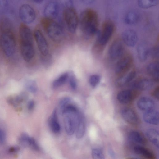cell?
I'll use <instances>...</instances> for the list:
<instances>
[{"label": "cell", "instance_id": "1", "mask_svg": "<svg viewBox=\"0 0 159 159\" xmlns=\"http://www.w3.org/2000/svg\"><path fill=\"white\" fill-rule=\"evenodd\" d=\"M81 29L86 37L93 36L98 31V17L93 10L88 8L81 13L79 19Z\"/></svg>", "mask_w": 159, "mask_h": 159}, {"label": "cell", "instance_id": "2", "mask_svg": "<svg viewBox=\"0 0 159 159\" xmlns=\"http://www.w3.org/2000/svg\"><path fill=\"white\" fill-rule=\"evenodd\" d=\"M41 21L48 36L53 41L59 42L62 40L64 31L60 24L53 19L46 17L42 19Z\"/></svg>", "mask_w": 159, "mask_h": 159}, {"label": "cell", "instance_id": "3", "mask_svg": "<svg viewBox=\"0 0 159 159\" xmlns=\"http://www.w3.org/2000/svg\"><path fill=\"white\" fill-rule=\"evenodd\" d=\"M0 43L2 50L7 57L14 54L16 47V39L12 30L1 32Z\"/></svg>", "mask_w": 159, "mask_h": 159}, {"label": "cell", "instance_id": "4", "mask_svg": "<svg viewBox=\"0 0 159 159\" xmlns=\"http://www.w3.org/2000/svg\"><path fill=\"white\" fill-rule=\"evenodd\" d=\"M20 48L21 56L26 61H30L34 55L33 35L19 36Z\"/></svg>", "mask_w": 159, "mask_h": 159}, {"label": "cell", "instance_id": "5", "mask_svg": "<svg viewBox=\"0 0 159 159\" xmlns=\"http://www.w3.org/2000/svg\"><path fill=\"white\" fill-rule=\"evenodd\" d=\"M115 30L113 22L108 20L103 23L101 30L97 32V43L101 48L108 42L112 36Z\"/></svg>", "mask_w": 159, "mask_h": 159}, {"label": "cell", "instance_id": "6", "mask_svg": "<svg viewBox=\"0 0 159 159\" xmlns=\"http://www.w3.org/2000/svg\"><path fill=\"white\" fill-rule=\"evenodd\" d=\"M63 15L65 21L69 31L74 33L77 28L79 18L75 10L72 7L63 10Z\"/></svg>", "mask_w": 159, "mask_h": 159}, {"label": "cell", "instance_id": "7", "mask_svg": "<svg viewBox=\"0 0 159 159\" xmlns=\"http://www.w3.org/2000/svg\"><path fill=\"white\" fill-rule=\"evenodd\" d=\"M79 113L78 111L63 115L65 116L64 123L65 129L68 135H73L75 131Z\"/></svg>", "mask_w": 159, "mask_h": 159}, {"label": "cell", "instance_id": "8", "mask_svg": "<svg viewBox=\"0 0 159 159\" xmlns=\"http://www.w3.org/2000/svg\"><path fill=\"white\" fill-rule=\"evenodd\" d=\"M117 62L115 67V73L120 76L128 72L131 67L133 60L129 55L122 56Z\"/></svg>", "mask_w": 159, "mask_h": 159}, {"label": "cell", "instance_id": "9", "mask_svg": "<svg viewBox=\"0 0 159 159\" xmlns=\"http://www.w3.org/2000/svg\"><path fill=\"white\" fill-rule=\"evenodd\" d=\"M19 15L21 20L25 24L33 22L36 16L34 9L28 4H24L20 6L19 10Z\"/></svg>", "mask_w": 159, "mask_h": 159}, {"label": "cell", "instance_id": "10", "mask_svg": "<svg viewBox=\"0 0 159 159\" xmlns=\"http://www.w3.org/2000/svg\"><path fill=\"white\" fill-rule=\"evenodd\" d=\"M124 46L121 41L119 39L114 41L111 45L108 50L110 57L113 60L120 58L123 55Z\"/></svg>", "mask_w": 159, "mask_h": 159}, {"label": "cell", "instance_id": "11", "mask_svg": "<svg viewBox=\"0 0 159 159\" xmlns=\"http://www.w3.org/2000/svg\"><path fill=\"white\" fill-rule=\"evenodd\" d=\"M34 36L42 55L45 56L48 55V43L42 32L39 30H35L34 32Z\"/></svg>", "mask_w": 159, "mask_h": 159}, {"label": "cell", "instance_id": "12", "mask_svg": "<svg viewBox=\"0 0 159 159\" xmlns=\"http://www.w3.org/2000/svg\"><path fill=\"white\" fill-rule=\"evenodd\" d=\"M122 39L125 44L129 47L135 46L138 40V37L136 32L131 29L124 31L122 34Z\"/></svg>", "mask_w": 159, "mask_h": 159}, {"label": "cell", "instance_id": "13", "mask_svg": "<svg viewBox=\"0 0 159 159\" xmlns=\"http://www.w3.org/2000/svg\"><path fill=\"white\" fill-rule=\"evenodd\" d=\"M121 115L124 120L129 124L136 125L138 124L139 119L136 113L132 109L125 108L121 111Z\"/></svg>", "mask_w": 159, "mask_h": 159}, {"label": "cell", "instance_id": "14", "mask_svg": "<svg viewBox=\"0 0 159 159\" xmlns=\"http://www.w3.org/2000/svg\"><path fill=\"white\" fill-rule=\"evenodd\" d=\"M154 85L153 81L147 78H141L134 82L132 85L134 89L142 91H146L151 89Z\"/></svg>", "mask_w": 159, "mask_h": 159}, {"label": "cell", "instance_id": "15", "mask_svg": "<svg viewBox=\"0 0 159 159\" xmlns=\"http://www.w3.org/2000/svg\"><path fill=\"white\" fill-rule=\"evenodd\" d=\"M137 105L139 109L145 111L154 109L155 106L154 101L146 97L139 98L137 101Z\"/></svg>", "mask_w": 159, "mask_h": 159}, {"label": "cell", "instance_id": "16", "mask_svg": "<svg viewBox=\"0 0 159 159\" xmlns=\"http://www.w3.org/2000/svg\"><path fill=\"white\" fill-rule=\"evenodd\" d=\"M135 95V93L134 90L126 89L120 92L117 94V98L120 103L126 104L132 101Z\"/></svg>", "mask_w": 159, "mask_h": 159}, {"label": "cell", "instance_id": "17", "mask_svg": "<svg viewBox=\"0 0 159 159\" xmlns=\"http://www.w3.org/2000/svg\"><path fill=\"white\" fill-rule=\"evenodd\" d=\"M150 49L148 44L145 42L139 43L137 48L138 57L139 60L142 61H145L149 55Z\"/></svg>", "mask_w": 159, "mask_h": 159}, {"label": "cell", "instance_id": "18", "mask_svg": "<svg viewBox=\"0 0 159 159\" xmlns=\"http://www.w3.org/2000/svg\"><path fill=\"white\" fill-rule=\"evenodd\" d=\"M59 9L56 2H51L46 6L44 10L45 17L53 19L58 15Z\"/></svg>", "mask_w": 159, "mask_h": 159}, {"label": "cell", "instance_id": "19", "mask_svg": "<svg viewBox=\"0 0 159 159\" xmlns=\"http://www.w3.org/2000/svg\"><path fill=\"white\" fill-rule=\"evenodd\" d=\"M159 112L154 109L145 111L143 115V119L146 123L153 125H157L159 122Z\"/></svg>", "mask_w": 159, "mask_h": 159}, {"label": "cell", "instance_id": "20", "mask_svg": "<svg viewBox=\"0 0 159 159\" xmlns=\"http://www.w3.org/2000/svg\"><path fill=\"white\" fill-rule=\"evenodd\" d=\"M135 70H132L120 76L116 81V85L119 87L124 86L130 83L135 77Z\"/></svg>", "mask_w": 159, "mask_h": 159}, {"label": "cell", "instance_id": "21", "mask_svg": "<svg viewBox=\"0 0 159 159\" xmlns=\"http://www.w3.org/2000/svg\"><path fill=\"white\" fill-rule=\"evenodd\" d=\"M85 127L84 118L83 116L79 113L75 131L77 138L80 139L84 136L85 133Z\"/></svg>", "mask_w": 159, "mask_h": 159}, {"label": "cell", "instance_id": "22", "mask_svg": "<svg viewBox=\"0 0 159 159\" xmlns=\"http://www.w3.org/2000/svg\"><path fill=\"white\" fill-rule=\"evenodd\" d=\"M148 75L156 82L159 80V64L158 62H153L149 64L147 67Z\"/></svg>", "mask_w": 159, "mask_h": 159}, {"label": "cell", "instance_id": "23", "mask_svg": "<svg viewBox=\"0 0 159 159\" xmlns=\"http://www.w3.org/2000/svg\"><path fill=\"white\" fill-rule=\"evenodd\" d=\"M134 150L136 154L146 158L154 159L155 158L154 155L152 152L141 145H137L134 146Z\"/></svg>", "mask_w": 159, "mask_h": 159}, {"label": "cell", "instance_id": "24", "mask_svg": "<svg viewBox=\"0 0 159 159\" xmlns=\"http://www.w3.org/2000/svg\"><path fill=\"white\" fill-rule=\"evenodd\" d=\"M128 139L132 143L135 144L144 145L146 143V139L144 136L136 131H132L129 133Z\"/></svg>", "mask_w": 159, "mask_h": 159}, {"label": "cell", "instance_id": "25", "mask_svg": "<svg viewBox=\"0 0 159 159\" xmlns=\"http://www.w3.org/2000/svg\"><path fill=\"white\" fill-rule=\"evenodd\" d=\"M48 123L52 132L56 133L59 132L60 126L58 120L56 110L53 111L48 120Z\"/></svg>", "mask_w": 159, "mask_h": 159}, {"label": "cell", "instance_id": "26", "mask_svg": "<svg viewBox=\"0 0 159 159\" xmlns=\"http://www.w3.org/2000/svg\"><path fill=\"white\" fill-rule=\"evenodd\" d=\"M27 98V94L25 93H22L15 96L11 97L8 98V102L14 107H17Z\"/></svg>", "mask_w": 159, "mask_h": 159}, {"label": "cell", "instance_id": "27", "mask_svg": "<svg viewBox=\"0 0 159 159\" xmlns=\"http://www.w3.org/2000/svg\"><path fill=\"white\" fill-rule=\"evenodd\" d=\"M146 135L150 141L156 147L159 148V134L156 129L151 128L146 133Z\"/></svg>", "mask_w": 159, "mask_h": 159}, {"label": "cell", "instance_id": "28", "mask_svg": "<svg viewBox=\"0 0 159 159\" xmlns=\"http://www.w3.org/2000/svg\"><path fill=\"white\" fill-rule=\"evenodd\" d=\"M139 16L135 11H131L128 12L125 15L124 20L128 25H132L136 23L138 21Z\"/></svg>", "mask_w": 159, "mask_h": 159}, {"label": "cell", "instance_id": "29", "mask_svg": "<svg viewBox=\"0 0 159 159\" xmlns=\"http://www.w3.org/2000/svg\"><path fill=\"white\" fill-rule=\"evenodd\" d=\"M25 147H29L31 149L36 151H39L40 148L35 139L28 134L26 136L24 141Z\"/></svg>", "mask_w": 159, "mask_h": 159}, {"label": "cell", "instance_id": "30", "mask_svg": "<svg viewBox=\"0 0 159 159\" xmlns=\"http://www.w3.org/2000/svg\"><path fill=\"white\" fill-rule=\"evenodd\" d=\"M69 77V74L67 73H65L57 78L53 82L52 86L54 88H57L64 84Z\"/></svg>", "mask_w": 159, "mask_h": 159}, {"label": "cell", "instance_id": "31", "mask_svg": "<svg viewBox=\"0 0 159 159\" xmlns=\"http://www.w3.org/2000/svg\"><path fill=\"white\" fill-rule=\"evenodd\" d=\"M12 23L11 20L7 17L2 18L0 20V31L12 30Z\"/></svg>", "mask_w": 159, "mask_h": 159}, {"label": "cell", "instance_id": "32", "mask_svg": "<svg viewBox=\"0 0 159 159\" xmlns=\"http://www.w3.org/2000/svg\"><path fill=\"white\" fill-rule=\"evenodd\" d=\"M159 0H138L139 6L142 8H147L154 6L158 3Z\"/></svg>", "mask_w": 159, "mask_h": 159}, {"label": "cell", "instance_id": "33", "mask_svg": "<svg viewBox=\"0 0 159 159\" xmlns=\"http://www.w3.org/2000/svg\"><path fill=\"white\" fill-rule=\"evenodd\" d=\"M25 86L29 92L35 93L37 91V86L35 81L33 80H29L25 82Z\"/></svg>", "mask_w": 159, "mask_h": 159}, {"label": "cell", "instance_id": "34", "mask_svg": "<svg viewBox=\"0 0 159 159\" xmlns=\"http://www.w3.org/2000/svg\"><path fill=\"white\" fill-rule=\"evenodd\" d=\"M56 2L59 9L61 8L64 10L73 7V2L72 0H56Z\"/></svg>", "mask_w": 159, "mask_h": 159}, {"label": "cell", "instance_id": "35", "mask_svg": "<svg viewBox=\"0 0 159 159\" xmlns=\"http://www.w3.org/2000/svg\"><path fill=\"white\" fill-rule=\"evenodd\" d=\"M92 156L94 159H104V156L102 150L100 148H95L92 149Z\"/></svg>", "mask_w": 159, "mask_h": 159}, {"label": "cell", "instance_id": "36", "mask_svg": "<svg viewBox=\"0 0 159 159\" xmlns=\"http://www.w3.org/2000/svg\"><path fill=\"white\" fill-rule=\"evenodd\" d=\"M100 79V76L98 75H92L90 76L89 79V84L92 88H94L98 84Z\"/></svg>", "mask_w": 159, "mask_h": 159}, {"label": "cell", "instance_id": "37", "mask_svg": "<svg viewBox=\"0 0 159 159\" xmlns=\"http://www.w3.org/2000/svg\"><path fill=\"white\" fill-rule=\"evenodd\" d=\"M159 47L155 46L151 49H150L149 55L151 57L154 59H157L159 57Z\"/></svg>", "mask_w": 159, "mask_h": 159}, {"label": "cell", "instance_id": "38", "mask_svg": "<svg viewBox=\"0 0 159 159\" xmlns=\"http://www.w3.org/2000/svg\"><path fill=\"white\" fill-rule=\"evenodd\" d=\"M69 84L71 89L75 90L77 88V81L75 77L73 75H71L69 79Z\"/></svg>", "mask_w": 159, "mask_h": 159}, {"label": "cell", "instance_id": "39", "mask_svg": "<svg viewBox=\"0 0 159 159\" xmlns=\"http://www.w3.org/2000/svg\"><path fill=\"white\" fill-rule=\"evenodd\" d=\"M71 99L69 97H65L61 99L59 102L61 111L70 102Z\"/></svg>", "mask_w": 159, "mask_h": 159}, {"label": "cell", "instance_id": "40", "mask_svg": "<svg viewBox=\"0 0 159 159\" xmlns=\"http://www.w3.org/2000/svg\"><path fill=\"white\" fill-rule=\"evenodd\" d=\"M7 0H0V12L5 11L8 7Z\"/></svg>", "mask_w": 159, "mask_h": 159}, {"label": "cell", "instance_id": "41", "mask_svg": "<svg viewBox=\"0 0 159 159\" xmlns=\"http://www.w3.org/2000/svg\"><path fill=\"white\" fill-rule=\"evenodd\" d=\"M6 139V133L0 127V145L4 143Z\"/></svg>", "mask_w": 159, "mask_h": 159}, {"label": "cell", "instance_id": "42", "mask_svg": "<svg viewBox=\"0 0 159 159\" xmlns=\"http://www.w3.org/2000/svg\"><path fill=\"white\" fill-rule=\"evenodd\" d=\"M19 150V148L18 146H12L9 148L8 152L10 153H13L18 152Z\"/></svg>", "mask_w": 159, "mask_h": 159}, {"label": "cell", "instance_id": "43", "mask_svg": "<svg viewBox=\"0 0 159 159\" xmlns=\"http://www.w3.org/2000/svg\"><path fill=\"white\" fill-rule=\"evenodd\" d=\"M34 102L33 100H31L27 104L28 109L30 111H31L33 110L34 107Z\"/></svg>", "mask_w": 159, "mask_h": 159}, {"label": "cell", "instance_id": "44", "mask_svg": "<svg viewBox=\"0 0 159 159\" xmlns=\"http://www.w3.org/2000/svg\"><path fill=\"white\" fill-rule=\"evenodd\" d=\"M159 87L157 86L155 89L152 93L153 96L158 99L159 97Z\"/></svg>", "mask_w": 159, "mask_h": 159}, {"label": "cell", "instance_id": "45", "mask_svg": "<svg viewBox=\"0 0 159 159\" xmlns=\"http://www.w3.org/2000/svg\"><path fill=\"white\" fill-rule=\"evenodd\" d=\"M82 2L85 4H89L91 3L94 0H82Z\"/></svg>", "mask_w": 159, "mask_h": 159}, {"label": "cell", "instance_id": "46", "mask_svg": "<svg viewBox=\"0 0 159 159\" xmlns=\"http://www.w3.org/2000/svg\"><path fill=\"white\" fill-rule=\"evenodd\" d=\"M43 0H33V1L36 3H40L42 2Z\"/></svg>", "mask_w": 159, "mask_h": 159}]
</instances>
